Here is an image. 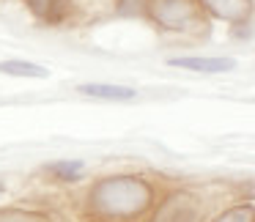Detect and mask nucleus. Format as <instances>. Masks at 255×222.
Listing matches in <instances>:
<instances>
[{
    "instance_id": "obj_1",
    "label": "nucleus",
    "mask_w": 255,
    "mask_h": 222,
    "mask_svg": "<svg viewBox=\"0 0 255 222\" xmlns=\"http://www.w3.org/2000/svg\"><path fill=\"white\" fill-rule=\"evenodd\" d=\"M156 192L140 176H107L85 192V217L91 222H134L154 209Z\"/></svg>"
},
{
    "instance_id": "obj_2",
    "label": "nucleus",
    "mask_w": 255,
    "mask_h": 222,
    "mask_svg": "<svg viewBox=\"0 0 255 222\" xmlns=\"http://www.w3.org/2000/svg\"><path fill=\"white\" fill-rule=\"evenodd\" d=\"M148 17L165 30H192L200 25L195 0H148Z\"/></svg>"
},
{
    "instance_id": "obj_3",
    "label": "nucleus",
    "mask_w": 255,
    "mask_h": 222,
    "mask_svg": "<svg viewBox=\"0 0 255 222\" xmlns=\"http://www.w3.org/2000/svg\"><path fill=\"white\" fill-rule=\"evenodd\" d=\"M203 217H206L203 200L195 192L176 189L162 203L154 206L148 222H203Z\"/></svg>"
},
{
    "instance_id": "obj_4",
    "label": "nucleus",
    "mask_w": 255,
    "mask_h": 222,
    "mask_svg": "<svg viewBox=\"0 0 255 222\" xmlns=\"http://www.w3.org/2000/svg\"><path fill=\"white\" fill-rule=\"evenodd\" d=\"M198 6L222 22H244L250 17V0H198Z\"/></svg>"
},
{
    "instance_id": "obj_5",
    "label": "nucleus",
    "mask_w": 255,
    "mask_h": 222,
    "mask_svg": "<svg viewBox=\"0 0 255 222\" xmlns=\"http://www.w3.org/2000/svg\"><path fill=\"white\" fill-rule=\"evenodd\" d=\"M170 66L189 69V72H200V74H220V72H231L236 66V61L233 58H170Z\"/></svg>"
},
{
    "instance_id": "obj_6",
    "label": "nucleus",
    "mask_w": 255,
    "mask_h": 222,
    "mask_svg": "<svg viewBox=\"0 0 255 222\" xmlns=\"http://www.w3.org/2000/svg\"><path fill=\"white\" fill-rule=\"evenodd\" d=\"M25 3L47 25H61L69 17V8H72V0H25Z\"/></svg>"
},
{
    "instance_id": "obj_7",
    "label": "nucleus",
    "mask_w": 255,
    "mask_h": 222,
    "mask_svg": "<svg viewBox=\"0 0 255 222\" xmlns=\"http://www.w3.org/2000/svg\"><path fill=\"white\" fill-rule=\"evenodd\" d=\"M80 94L94 96V99H110V102H127L134 96L132 88H124V85H105V83H88L80 85Z\"/></svg>"
},
{
    "instance_id": "obj_8",
    "label": "nucleus",
    "mask_w": 255,
    "mask_h": 222,
    "mask_svg": "<svg viewBox=\"0 0 255 222\" xmlns=\"http://www.w3.org/2000/svg\"><path fill=\"white\" fill-rule=\"evenodd\" d=\"M0 222H52L50 214L25 206H3L0 209Z\"/></svg>"
},
{
    "instance_id": "obj_9",
    "label": "nucleus",
    "mask_w": 255,
    "mask_h": 222,
    "mask_svg": "<svg viewBox=\"0 0 255 222\" xmlns=\"http://www.w3.org/2000/svg\"><path fill=\"white\" fill-rule=\"evenodd\" d=\"M47 173L50 176H55V181H63V184H74L83 178L85 173V165L77 159H63V162H55V165L47 167Z\"/></svg>"
},
{
    "instance_id": "obj_10",
    "label": "nucleus",
    "mask_w": 255,
    "mask_h": 222,
    "mask_svg": "<svg viewBox=\"0 0 255 222\" xmlns=\"http://www.w3.org/2000/svg\"><path fill=\"white\" fill-rule=\"evenodd\" d=\"M0 72L8 74V77H47L44 66H36L30 61H3L0 63Z\"/></svg>"
},
{
    "instance_id": "obj_11",
    "label": "nucleus",
    "mask_w": 255,
    "mask_h": 222,
    "mask_svg": "<svg viewBox=\"0 0 255 222\" xmlns=\"http://www.w3.org/2000/svg\"><path fill=\"white\" fill-rule=\"evenodd\" d=\"M211 222H255V206L253 203H236L231 209L220 211Z\"/></svg>"
},
{
    "instance_id": "obj_12",
    "label": "nucleus",
    "mask_w": 255,
    "mask_h": 222,
    "mask_svg": "<svg viewBox=\"0 0 255 222\" xmlns=\"http://www.w3.org/2000/svg\"><path fill=\"white\" fill-rule=\"evenodd\" d=\"M118 11L121 14H148V0H118Z\"/></svg>"
}]
</instances>
